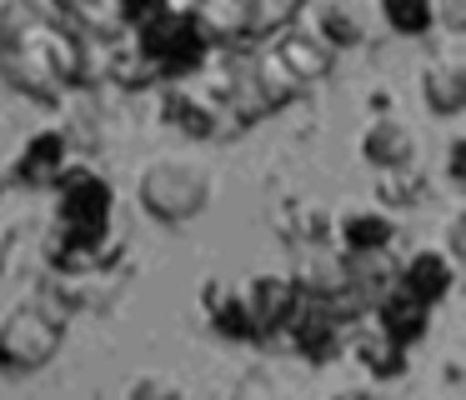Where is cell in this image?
I'll return each instance as SVG.
<instances>
[{
    "mask_svg": "<svg viewBox=\"0 0 466 400\" xmlns=\"http://www.w3.org/2000/svg\"><path fill=\"white\" fill-rule=\"evenodd\" d=\"M271 60L286 70V75L296 80V85H316V80H326L331 75V65H336V50L326 45L321 35H316L311 25H301V20H291L286 30H276L271 35Z\"/></svg>",
    "mask_w": 466,
    "mask_h": 400,
    "instance_id": "cell-8",
    "label": "cell"
},
{
    "mask_svg": "<svg viewBox=\"0 0 466 400\" xmlns=\"http://www.w3.org/2000/svg\"><path fill=\"white\" fill-rule=\"evenodd\" d=\"M371 320L396 340V345L411 350L416 340H421L426 330H431V305H426L421 295H411L406 285H396V280H391V285H386L381 295L371 300Z\"/></svg>",
    "mask_w": 466,
    "mask_h": 400,
    "instance_id": "cell-13",
    "label": "cell"
},
{
    "mask_svg": "<svg viewBox=\"0 0 466 400\" xmlns=\"http://www.w3.org/2000/svg\"><path fill=\"white\" fill-rule=\"evenodd\" d=\"M291 280H296V295L331 300V305L346 310V315H356V310H351V275H346V255H341V250H326V245H316V240H311V250H301V260H296Z\"/></svg>",
    "mask_w": 466,
    "mask_h": 400,
    "instance_id": "cell-11",
    "label": "cell"
},
{
    "mask_svg": "<svg viewBox=\"0 0 466 400\" xmlns=\"http://www.w3.org/2000/svg\"><path fill=\"white\" fill-rule=\"evenodd\" d=\"M131 50L141 55V65L151 70V80H191L206 70V55H211V40L196 25V15L186 5H161L156 15H146L141 25L126 30Z\"/></svg>",
    "mask_w": 466,
    "mask_h": 400,
    "instance_id": "cell-2",
    "label": "cell"
},
{
    "mask_svg": "<svg viewBox=\"0 0 466 400\" xmlns=\"http://www.w3.org/2000/svg\"><path fill=\"white\" fill-rule=\"evenodd\" d=\"M116 185L96 165H71L56 180V235H111Z\"/></svg>",
    "mask_w": 466,
    "mask_h": 400,
    "instance_id": "cell-5",
    "label": "cell"
},
{
    "mask_svg": "<svg viewBox=\"0 0 466 400\" xmlns=\"http://www.w3.org/2000/svg\"><path fill=\"white\" fill-rule=\"evenodd\" d=\"M0 75L41 105H61L86 80V35L51 0H0Z\"/></svg>",
    "mask_w": 466,
    "mask_h": 400,
    "instance_id": "cell-1",
    "label": "cell"
},
{
    "mask_svg": "<svg viewBox=\"0 0 466 400\" xmlns=\"http://www.w3.org/2000/svg\"><path fill=\"white\" fill-rule=\"evenodd\" d=\"M161 5H171V0H111V15L121 30H131V25H141L146 15H156Z\"/></svg>",
    "mask_w": 466,
    "mask_h": 400,
    "instance_id": "cell-26",
    "label": "cell"
},
{
    "mask_svg": "<svg viewBox=\"0 0 466 400\" xmlns=\"http://www.w3.org/2000/svg\"><path fill=\"white\" fill-rule=\"evenodd\" d=\"M11 255H15V225H5V220H0V270L11 265Z\"/></svg>",
    "mask_w": 466,
    "mask_h": 400,
    "instance_id": "cell-30",
    "label": "cell"
},
{
    "mask_svg": "<svg viewBox=\"0 0 466 400\" xmlns=\"http://www.w3.org/2000/svg\"><path fill=\"white\" fill-rule=\"evenodd\" d=\"M136 200L161 225L196 220L206 210V200H211V170L191 155H156L141 170V180H136Z\"/></svg>",
    "mask_w": 466,
    "mask_h": 400,
    "instance_id": "cell-4",
    "label": "cell"
},
{
    "mask_svg": "<svg viewBox=\"0 0 466 400\" xmlns=\"http://www.w3.org/2000/svg\"><path fill=\"white\" fill-rule=\"evenodd\" d=\"M71 165H76L71 135H66L61 125H46V130H35V135L15 150L11 175L21 180V185H31V190H56V180H61Z\"/></svg>",
    "mask_w": 466,
    "mask_h": 400,
    "instance_id": "cell-9",
    "label": "cell"
},
{
    "mask_svg": "<svg viewBox=\"0 0 466 400\" xmlns=\"http://www.w3.org/2000/svg\"><path fill=\"white\" fill-rule=\"evenodd\" d=\"M361 155L371 160L376 170L411 165L416 160V130L406 125L401 115H376L371 125L361 130Z\"/></svg>",
    "mask_w": 466,
    "mask_h": 400,
    "instance_id": "cell-16",
    "label": "cell"
},
{
    "mask_svg": "<svg viewBox=\"0 0 466 400\" xmlns=\"http://www.w3.org/2000/svg\"><path fill=\"white\" fill-rule=\"evenodd\" d=\"M201 310L211 315V330L226 340H251V320L241 305V285H226L221 275H211L201 285Z\"/></svg>",
    "mask_w": 466,
    "mask_h": 400,
    "instance_id": "cell-19",
    "label": "cell"
},
{
    "mask_svg": "<svg viewBox=\"0 0 466 400\" xmlns=\"http://www.w3.org/2000/svg\"><path fill=\"white\" fill-rule=\"evenodd\" d=\"M446 170H451V180H466V140L456 135L451 150H446Z\"/></svg>",
    "mask_w": 466,
    "mask_h": 400,
    "instance_id": "cell-28",
    "label": "cell"
},
{
    "mask_svg": "<svg viewBox=\"0 0 466 400\" xmlns=\"http://www.w3.org/2000/svg\"><path fill=\"white\" fill-rule=\"evenodd\" d=\"M421 190H426V175H421L416 160H411V165L376 170V200H381V205H416Z\"/></svg>",
    "mask_w": 466,
    "mask_h": 400,
    "instance_id": "cell-22",
    "label": "cell"
},
{
    "mask_svg": "<svg viewBox=\"0 0 466 400\" xmlns=\"http://www.w3.org/2000/svg\"><path fill=\"white\" fill-rule=\"evenodd\" d=\"M331 400H391V395H386V390H376V385H341Z\"/></svg>",
    "mask_w": 466,
    "mask_h": 400,
    "instance_id": "cell-29",
    "label": "cell"
},
{
    "mask_svg": "<svg viewBox=\"0 0 466 400\" xmlns=\"http://www.w3.org/2000/svg\"><path fill=\"white\" fill-rule=\"evenodd\" d=\"M296 280L286 270H256V275L241 280V305H246V320H251V340H266L276 330H286L296 310Z\"/></svg>",
    "mask_w": 466,
    "mask_h": 400,
    "instance_id": "cell-7",
    "label": "cell"
},
{
    "mask_svg": "<svg viewBox=\"0 0 466 400\" xmlns=\"http://www.w3.org/2000/svg\"><path fill=\"white\" fill-rule=\"evenodd\" d=\"M346 325H351V315H346L341 305H331V300H296L291 320H286V330H291V345L301 350L311 365H331L336 355L346 350Z\"/></svg>",
    "mask_w": 466,
    "mask_h": 400,
    "instance_id": "cell-6",
    "label": "cell"
},
{
    "mask_svg": "<svg viewBox=\"0 0 466 400\" xmlns=\"http://www.w3.org/2000/svg\"><path fill=\"white\" fill-rule=\"evenodd\" d=\"M346 350H351L376 380H391V375L406 370V345H396L376 320H366V325H346Z\"/></svg>",
    "mask_w": 466,
    "mask_h": 400,
    "instance_id": "cell-17",
    "label": "cell"
},
{
    "mask_svg": "<svg viewBox=\"0 0 466 400\" xmlns=\"http://www.w3.org/2000/svg\"><path fill=\"white\" fill-rule=\"evenodd\" d=\"M171 5H186V10H191V5H196V0H171Z\"/></svg>",
    "mask_w": 466,
    "mask_h": 400,
    "instance_id": "cell-31",
    "label": "cell"
},
{
    "mask_svg": "<svg viewBox=\"0 0 466 400\" xmlns=\"http://www.w3.org/2000/svg\"><path fill=\"white\" fill-rule=\"evenodd\" d=\"M421 100L436 115H461L466 105V50L461 40H441L421 60Z\"/></svg>",
    "mask_w": 466,
    "mask_h": 400,
    "instance_id": "cell-10",
    "label": "cell"
},
{
    "mask_svg": "<svg viewBox=\"0 0 466 400\" xmlns=\"http://www.w3.org/2000/svg\"><path fill=\"white\" fill-rule=\"evenodd\" d=\"M126 400H186V385L171 375V370H141L126 385Z\"/></svg>",
    "mask_w": 466,
    "mask_h": 400,
    "instance_id": "cell-24",
    "label": "cell"
},
{
    "mask_svg": "<svg viewBox=\"0 0 466 400\" xmlns=\"http://www.w3.org/2000/svg\"><path fill=\"white\" fill-rule=\"evenodd\" d=\"M301 10H306V0H246V30H251V40H266L291 25Z\"/></svg>",
    "mask_w": 466,
    "mask_h": 400,
    "instance_id": "cell-23",
    "label": "cell"
},
{
    "mask_svg": "<svg viewBox=\"0 0 466 400\" xmlns=\"http://www.w3.org/2000/svg\"><path fill=\"white\" fill-rule=\"evenodd\" d=\"M461 25H466V0H436V30L461 35Z\"/></svg>",
    "mask_w": 466,
    "mask_h": 400,
    "instance_id": "cell-27",
    "label": "cell"
},
{
    "mask_svg": "<svg viewBox=\"0 0 466 400\" xmlns=\"http://www.w3.org/2000/svg\"><path fill=\"white\" fill-rule=\"evenodd\" d=\"M226 400H291V395H286L281 380H271L266 370H246V375L226 390Z\"/></svg>",
    "mask_w": 466,
    "mask_h": 400,
    "instance_id": "cell-25",
    "label": "cell"
},
{
    "mask_svg": "<svg viewBox=\"0 0 466 400\" xmlns=\"http://www.w3.org/2000/svg\"><path fill=\"white\" fill-rule=\"evenodd\" d=\"M66 325H71V315L61 305H51L41 290L21 305H11L0 320V375L21 380L46 370L66 345Z\"/></svg>",
    "mask_w": 466,
    "mask_h": 400,
    "instance_id": "cell-3",
    "label": "cell"
},
{
    "mask_svg": "<svg viewBox=\"0 0 466 400\" xmlns=\"http://www.w3.org/2000/svg\"><path fill=\"white\" fill-rule=\"evenodd\" d=\"M336 235H341V255H391L396 220L386 215V205H361L336 220Z\"/></svg>",
    "mask_w": 466,
    "mask_h": 400,
    "instance_id": "cell-15",
    "label": "cell"
},
{
    "mask_svg": "<svg viewBox=\"0 0 466 400\" xmlns=\"http://www.w3.org/2000/svg\"><path fill=\"white\" fill-rule=\"evenodd\" d=\"M396 285H406L411 295H421L426 305H436V300H446L451 285H456V255L446 245L411 250V255L396 265Z\"/></svg>",
    "mask_w": 466,
    "mask_h": 400,
    "instance_id": "cell-14",
    "label": "cell"
},
{
    "mask_svg": "<svg viewBox=\"0 0 466 400\" xmlns=\"http://www.w3.org/2000/svg\"><path fill=\"white\" fill-rule=\"evenodd\" d=\"M51 10L61 20H71L81 35H96V40H116L121 25L111 15V0H51Z\"/></svg>",
    "mask_w": 466,
    "mask_h": 400,
    "instance_id": "cell-20",
    "label": "cell"
},
{
    "mask_svg": "<svg viewBox=\"0 0 466 400\" xmlns=\"http://www.w3.org/2000/svg\"><path fill=\"white\" fill-rule=\"evenodd\" d=\"M376 10H381V20L406 40L436 30V0H376Z\"/></svg>",
    "mask_w": 466,
    "mask_h": 400,
    "instance_id": "cell-21",
    "label": "cell"
},
{
    "mask_svg": "<svg viewBox=\"0 0 466 400\" xmlns=\"http://www.w3.org/2000/svg\"><path fill=\"white\" fill-rule=\"evenodd\" d=\"M161 115H166V125L186 130V135H221V130H226L221 95L206 90V85H196V75L191 80H171V85H166Z\"/></svg>",
    "mask_w": 466,
    "mask_h": 400,
    "instance_id": "cell-12",
    "label": "cell"
},
{
    "mask_svg": "<svg viewBox=\"0 0 466 400\" xmlns=\"http://www.w3.org/2000/svg\"><path fill=\"white\" fill-rule=\"evenodd\" d=\"M311 30L331 50H351V45H361V40H366V5H361V0H316Z\"/></svg>",
    "mask_w": 466,
    "mask_h": 400,
    "instance_id": "cell-18",
    "label": "cell"
}]
</instances>
